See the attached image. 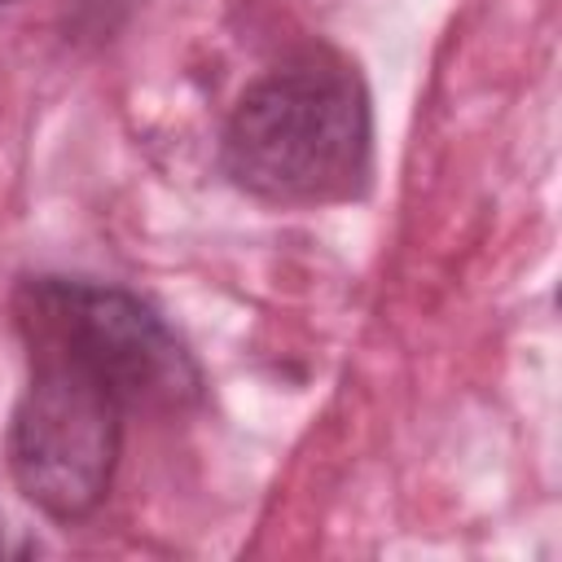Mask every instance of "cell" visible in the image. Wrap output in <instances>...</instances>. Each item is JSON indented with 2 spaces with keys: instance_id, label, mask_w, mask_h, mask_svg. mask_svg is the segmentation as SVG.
Listing matches in <instances>:
<instances>
[{
  "instance_id": "6da1fadb",
  "label": "cell",
  "mask_w": 562,
  "mask_h": 562,
  "mask_svg": "<svg viewBox=\"0 0 562 562\" xmlns=\"http://www.w3.org/2000/svg\"><path fill=\"white\" fill-rule=\"evenodd\" d=\"M369 136L360 75L334 57H303L246 88L224 127V167L263 202H334L364 184Z\"/></svg>"
},
{
  "instance_id": "3957f363",
  "label": "cell",
  "mask_w": 562,
  "mask_h": 562,
  "mask_svg": "<svg viewBox=\"0 0 562 562\" xmlns=\"http://www.w3.org/2000/svg\"><path fill=\"white\" fill-rule=\"evenodd\" d=\"M123 400L83 364L31 351V382L9 430V465L31 505L57 522L88 518L114 479Z\"/></svg>"
},
{
  "instance_id": "7a4b0ae2",
  "label": "cell",
  "mask_w": 562,
  "mask_h": 562,
  "mask_svg": "<svg viewBox=\"0 0 562 562\" xmlns=\"http://www.w3.org/2000/svg\"><path fill=\"white\" fill-rule=\"evenodd\" d=\"M31 351H57L97 373L123 408H184L198 400V364L162 316L127 290L40 277L18 294Z\"/></svg>"
},
{
  "instance_id": "277c9868",
  "label": "cell",
  "mask_w": 562,
  "mask_h": 562,
  "mask_svg": "<svg viewBox=\"0 0 562 562\" xmlns=\"http://www.w3.org/2000/svg\"><path fill=\"white\" fill-rule=\"evenodd\" d=\"M0 4H9V0H0Z\"/></svg>"
}]
</instances>
